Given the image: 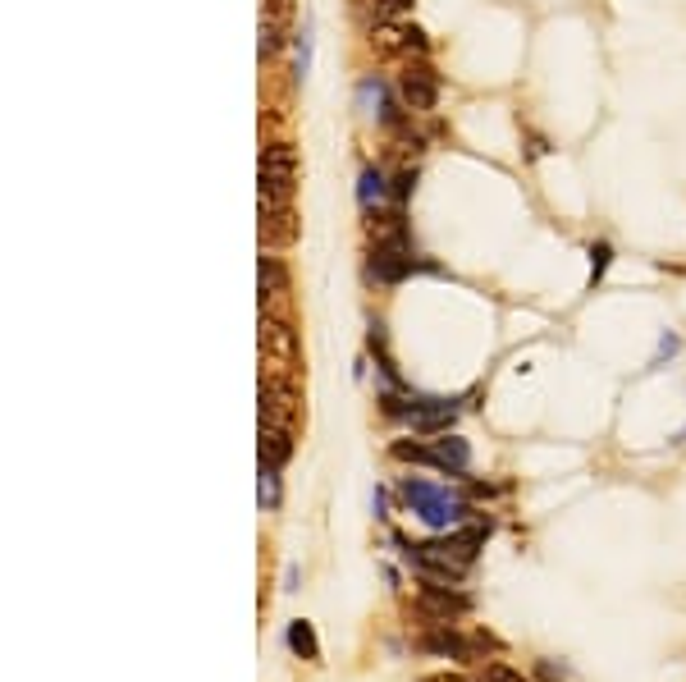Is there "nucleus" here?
Returning <instances> with one entry per match:
<instances>
[{
	"instance_id": "obj_12",
	"label": "nucleus",
	"mask_w": 686,
	"mask_h": 682,
	"mask_svg": "<svg viewBox=\"0 0 686 682\" xmlns=\"http://www.w3.org/2000/svg\"><path fill=\"white\" fill-rule=\"evenodd\" d=\"M293 188H298V174L261 170V179H257V193L266 206H293Z\"/></svg>"
},
{
	"instance_id": "obj_20",
	"label": "nucleus",
	"mask_w": 686,
	"mask_h": 682,
	"mask_svg": "<svg viewBox=\"0 0 686 682\" xmlns=\"http://www.w3.org/2000/svg\"><path fill=\"white\" fill-rule=\"evenodd\" d=\"M609 261H613V248H609V243H590V284H600V280H604Z\"/></svg>"
},
{
	"instance_id": "obj_14",
	"label": "nucleus",
	"mask_w": 686,
	"mask_h": 682,
	"mask_svg": "<svg viewBox=\"0 0 686 682\" xmlns=\"http://www.w3.org/2000/svg\"><path fill=\"white\" fill-rule=\"evenodd\" d=\"M394 197V188H389V179H385V170H362V184H357V202L371 211V206H380V202H389Z\"/></svg>"
},
{
	"instance_id": "obj_11",
	"label": "nucleus",
	"mask_w": 686,
	"mask_h": 682,
	"mask_svg": "<svg viewBox=\"0 0 686 682\" xmlns=\"http://www.w3.org/2000/svg\"><path fill=\"white\" fill-rule=\"evenodd\" d=\"M435 458H440V472H467L472 463V444L462 440V435H435Z\"/></svg>"
},
{
	"instance_id": "obj_4",
	"label": "nucleus",
	"mask_w": 686,
	"mask_h": 682,
	"mask_svg": "<svg viewBox=\"0 0 686 682\" xmlns=\"http://www.w3.org/2000/svg\"><path fill=\"white\" fill-rule=\"evenodd\" d=\"M371 51L380 60H412V55L421 60L430 51V42L417 23H380L376 33H371Z\"/></svg>"
},
{
	"instance_id": "obj_22",
	"label": "nucleus",
	"mask_w": 686,
	"mask_h": 682,
	"mask_svg": "<svg viewBox=\"0 0 686 682\" xmlns=\"http://www.w3.org/2000/svg\"><path fill=\"white\" fill-rule=\"evenodd\" d=\"M261 19H270V23H293V0H261Z\"/></svg>"
},
{
	"instance_id": "obj_16",
	"label": "nucleus",
	"mask_w": 686,
	"mask_h": 682,
	"mask_svg": "<svg viewBox=\"0 0 686 682\" xmlns=\"http://www.w3.org/2000/svg\"><path fill=\"white\" fill-rule=\"evenodd\" d=\"M261 170L298 174V152H293V142H270V147H261Z\"/></svg>"
},
{
	"instance_id": "obj_17",
	"label": "nucleus",
	"mask_w": 686,
	"mask_h": 682,
	"mask_svg": "<svg viewBox=\"0 0 686 682\" xmlns=\"http://www.w3.org/2000/svg\"><path fill=\"white\" fill-rule=\"evenodd\" d=\"M284 46H289V23L261 19V33H257V55H261V60H275Z\"/></svg>"
},
{
	"instance_id": "obj_25",
	"label": "nucleus",
	"mask_w": 686,
	"mask_h": 682,
	"mask_svg": "<svg viewBox=\"0 0 686 682\" xmlns=\"http://www.w3.org/2000/svg\"><path fill=\"white\" fill-rule=\"evenodd\" d=\"M677 348H682V339H677V335H664V339H659V353H654V367H659V362H664V358H673Z\"/></svg>"
},
{
	"instance_id": "obj_3",
	"label": "nucleus",
	"mask_w": 686,
	"mask_h": 682,
	"mask_svg": "<svg viewBox=\"0 0 686 682\" xmlns=\"http://www.w3.org/2000/svg\"><path fill=\"white\" fill-rule=\"evenodd\" d=\"M261 362H275V367H302V348H298V330H293L284 316L261 312Z\"/></svg>"
},
{
	"instance_id": "obj_13",
	"label": "nucleus",
	"mask_w": 686,
	"mask_h": 682,
	"mask_svg": "<svg viewBox=\"0 0 686 682\" xmlns=\"http://www.w3.org/2000/svg\"><path fill=\"white\" fill-rule=\"evenodd\" d=\"M293 458V431H279V426H261V463L284 467Z\"/></svg>"
},
{
	"instance_id": "obj_18",
	"label": "nucleus",
	"mask_w": 686,
	"mask_h": 682,
	"mask_svg": "<svg viewBox=\"0 0 686 682\" xmlns=\"http://www.w3.org/2000/svg\"><path fill=\"white\" fill-rule=\"evenodd\" d=\"M394 458H403V463L440 467V458H435V444H417V440H398L394 444Z\"/></svg>"
},
{
	"instance_id": "obj_2",
	"label": "nucleus",
	"mask_w": 686,
	"mask_h": 682,
	"mask_svg": "<svg viewBox=\"0 0 686 682\" xmlns=\"http://www.w3.org/2000/svg\"><path fill=\"white\" fill-rule=\"evenodd\" d=\"M421 261L412 252V239H398V243H376L371 248V261H366V280L376 284H403Z\"/></svg>"
},
{
	"instance_id": "obj_7",
	"label": "nucleus",
	"mask_w": 686,
	"mask_h": 682,
	"mask_svg": "<svg viewBox=\"0 0 686 682\" xmlns=\"http://www.w3.org/2000/svg\"><path fill=\"white\" fill-rule=\"evenodd\" d=\"M257 293H261V312H275V316L284 307V298H289V266L266 248H261V261H257Z\"/></svg>"
},
{
	"instance_id": "obj_9",
	"label": "nucleus",
	"mask_w": 686,
	"mask_h": 682,
	"mask_svg": "<svg viewBox=\"0 0 686 682\" xmlns=\"http://www.w3.org/2000/svg\"><path fill=\"white\" fill-rule=\"evenodd\" d=\"M453 417H458V399H417L408 422L417 435H449Z\"/></svg>"
},
{
	"instance_id": "obj_10",
	"label": "nucleus",
	"mask_w": 686,
	"mask_h": 682,
	"mask_svg": "<svg viewBox=\"0 0 686 682\" xmlns=\"http://www.w3.org/2000/svg\"><path fill=\"white\" fill-rule=\"evenodd\" d=\"M408 10H412V0H353L357 23H366L371 33H376L380 23H394L398 14H408Z\"/></svg>"
},
{
	"instance_id": "obj_6",
	"label": "nucleus",
	"mask_w": 686,
	"mask_h": 682,
	"mask_svg": "<svg viewBox=\"0 0 686 682\" xmlns=\"http://www.w3.org/2000/svg\"><path fill=\"white\" fill-rule=\"evenodd\" d=\"M398 101L412 110V115H421V110H430L435 101H440V78H435V69L430 65H403V74H398Z\"/></svg>"
},
{
	"instance_id": "obj_24",
	"label": "nucleus",
	"mask_w": 686,
	"mask_h": 682,
	"mask_svg": "<svg viewBox=\"0 0 686 682\" xmlns=\"http://www.w3.org/2000/svg\"><path fill=\"white\" fill-rule=\"evenodd\" d=\"M412 188H417V170H403V174L394 179V202L403 206V202L412 197Z\"/></svg>"
},
{
	"instance_id": "obj_19",
	"label": "nucleus",
	"mask_w": 686,
	"mask_h": 682,
	"mask_svg": "<svg viewBox=\"0 0 686 682\" xmlns=\"http://www.w3.org/2000/svg\"><path fill=\"white\" fill-rule=\"evenodd\" d=\"M261 509H279V467L261 463Z\"/></svg>"
},
{
	"instance_id": "obj_23",
	"label": "nucleus",
	"mask_w": 686,
	"mask_h": 682,
	"mask_svg": "<svg viewBox=\"0 0 686 682\" xmlns=\"http://www.w3.org/2000/svg\"><path fill=\"white\" fill-rule=\"evenodd\" d=\"M311 74V19L302 23V37H298V78Z\"/></svg>"
},
{
	"instance_id": "obj_8",
	"label": "nucleus",
	"mask_w": 686,
	"mask_h": 682,
	"mask_svg": "<svg viewBox=\"0 0 686 682\" xmlns=\"http://www.w3.org/2000/svg\"><path fill=\"white\" fill-rule=\"evenodd\" d=\"M293 239H298V216H293V206L261 202V248L279 252V248H289Z\"/></svg>"
},
{
	"instance_id": "obj_5",
	"label": "nucleus",
	"mask_w": 686,
	"mask_h": 682,
	"mask_svg": "<svg viewBox=\"0 0 686 682\" xmlns=\"http://www.w3.org/2000/svg\"><path fill=\"white\" fill-rule=\"evenodd\" d=\"M472 609V596H462L453 582H426L417 596V614L430 618V623H449V618H462Z\"/></svg>"
},
{
	"instance_id": "obj_21",
	"label": "nucleus",
	"mask_w": 686,
	"mask_h": 682,
	"mask_svg": "<svg viewBox=\"0 0 686 682\" xmlns=\"http://www.w3.org/2000/svg\"><path fill=\"white\" fill-rule=\"evenodd\" d=\"M481 682H526L517 669H508L504 660H485L481 664Z\"/></svg>"
},
{
	"instance_id": "obj_1",
	"label": "nucleus",
	"mask_w": 686,
	"mask_h": 682,
	"mask_svg": "<svg viewBox=\"0 0 686 682\" xmlns=\"http://www.w3.org/2000/svg\"><path fill=\"white\" fill-rule=\"evenodd\" d=\"M398 499H403V504H408L430 531H453V527H462V522L472 518L467 499L453 495L449 486H435V481H421V477L403 481V486H398Z\"/></svg>"
},
{
	"instance_id": "obj_15",
	"label": "nucleus",
	"mask_w": 686,
	"mask_h": 682,
	"mask_svg": "<svg viewBox=\"0 0 686 682\" xmlns=\"http://www.w3.org/2000/svg\"><path fill=\"white\" fill-rule=\"evenodd\" d=\"M289 650L298 655V660H321V641H316V632H311L307 618H293L289 623Z\"/></svg>"
}]
</instances>
